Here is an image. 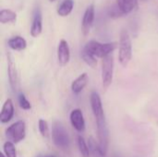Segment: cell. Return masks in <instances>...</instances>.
<instances>
[{"mask_svg":"<svg viewBox=\"0 0 158 157\" xmlns=\"http://www.w3.org/2000/svg\"><path fill=\"white\" fill-rule=\"evenodd\" d=\"M132 57V44L130 33L127 30H122L118 43V60L122 67L126 68Z\"/></svg>","mask_w":158,"mask_h":157,"instance_id":"obj_1","label":"cell"},{"mask_svg":"<svg viewBox=\"0 0 158 157\" xmlns=\"http://www.w3.org/2000/svg\"><path fill=\"white\" fill-rule=\"evenodd\" d=\"M116 48H117V43H100L94 40L89 41L84 46L85 50L90 52L94 56L100 58H103L112 54Z\"/></svg>","mask_w":158,"mask_h":157,"instance_id":"obj_2","label":"cell"},{"mask_svg":"<svg viewBox=\"0 0 158 157\" xmlns=\"http://www.w3.org/2000/svg\"><path fill=\"white\" fill-rule=\"evenodd\" d=\"M52 138L55 145L62 150L69 146L70 140L67 129L60 121H56L52 127Z\"/></svg>","mask_w":158,"mask_h":157,"instance_id":"obj_3","label":"cell"},{"mask_svg":"<svg viewBox=\"0 0 158 157\" xmlns=\"http://www.w3.org/2000/svg\"><path fill=\"white\" fill-rule=\"evenodd\" d=\"M7 141L14 144L19 143L26 137V124L23 120H18L10 125L5 131Z\"/></svg>","mask_w":158,"mask_h":157,"instance_id":"obj_4","label":"cell"},{"mask_svg":"<svg viewBox=\"0 0 158 157\" xmlns=\"http://www.w3.org/2000/svg\"><path fill=\"white\" fill-rule=\"evenodd\" d=\"M114 73V56L112 54L102 58V85L107 89L113 81Z\"/></svg>","mask_w":158,"mask_h":157,"instance_id":"obj_5","label":"cell"},{"mask_svg":"<svg viewBox=\"0 0 158 157\" xmlns=\"http://www.w3.org/2000/svg\"><path fill=\"white\" fill-rule=\"evenodd\" d=\"M6 62H7V74H8V81L11 89L14 92L18 91L19 88V76L16 68V64L13 61V58L9 52H6Z\"/></svg>","mask_w":158,"mask_h":157,"instance_id":"obj_6","label":"cell"},{"mask_svg":"<svg viewBox=\"0 0 158 157\" xmlns=\"http://www.w3.org/2000/svg\"><path fill=\"white\" fill-rule=\"evenodd\" d=\"M94 16H95L94 5L91 4L90 6H87L85 12L83 14V18H82L81 28H82V32L84 35H87L90 32V30L94 21Z\"/></svg>","mask_w":158,"mask_h":157,"instance_id":"obj_7","label":"cell"},{"mask_svg":"<svg viewBox=\"0 0 158 157\" xmlns=\"http://www.w3.org/2000/svg\"><path fill=\"white\" fill-rule=\"evenodd\" d=\"M90 103H91V107L93 114L94 116V118H100L105 117V112L102 105V100L98 93L93 92L90 96Z\"/></svg>","mask_w":158,"mask_h":157,"instance_id":"obj_8","label":"cell"},{"mask_svg":"<svg viewBox=\"0 0 158 157\" xmlns=\"http://www.w3.org/2000/svg\"><path fill=\"white\" fill-rule=\"evenodd\" d=\"M69 120H70L71 126L78 132H83L85 130V120L83 118L82 111L81 109L77 108V109L72 110L69 115Z\"/></svg>","mask_w":158,"mask_h":157,"instance_id":"obj_9","label":"cell"},{"mask_svg":"<svg viewBox=\"0 0 158 157\" xmlns=\"http://www.w3.org/2000/svg\"><path fill=\"white\" fill-rule=\"evenodd\" d=\"M70 59V50L69 43L66 40H61L57 46V60L58 64L62 67L66 66Z\"/></svg>","mask_w":158,"mask_h":157,"instance_id":"obj_10","label":"cell"},{"mask_svg":"<svg viewBox=\"0 0 158 157\" xmlns=\"http://www.w3.org/2000/svg\"><path fill=\"white\" fill-rule=\"evenodd\" d=\"M14 105L11 99H6L3 105L1 113H0V122L2 124L8 123L14 117Z\"/></svg>","mask_w":158,"mask_h":157,"instance_id":"obj_11","label":"cell"},{"mask_svg":"<svg viewBox=\"0 0 158 157\" xmlns=\"http://www.w3.org/2000/svg\"><path fill=\"white\" fill-rule=\"evenodd\" d=\"M43 31V18L42 13L39 9H37L34 13L32 23L31 26V35L34 38L38 37Z\"/></svg>","mask_w":158,"mask_h":157,"instance_id":"obj_12","label":"cell"},{"mask_svg":"<svg viewBox=\"0 0 158 157\" xmlns=\"http://www.w3.org/2000/svg\"><path fill=\"white\" fill-rule=\"evenodd\" d=\"M89 81V77L86 72L81 73L76 80H74L71 83V91L75 94H79L87 85Z\"/></svg>","mask_w":158,"mask_h":157,"instance_id":"obj_13","label":"cell"},{"mask_svg":"<svg viewBox=\"0 0 158 157\" xmlns=\"http://www.w3.org/2000/svg\"><path fill=\"white\" fill-rule=\"evenodd\" d=\"M117 6L124 14H129L133 11L138 6V0H116Z\"/></svg>","mask_w":158,"mask_h":157,"instance_id":"obj_14","label":"cell"},{"mask_svg":"<svg viewBox=\"0 0 158 157\" xmlns=\"http://www.w3.org/2000/svg\"><path fill=\"white\" fill-rule=\"evenodd\" d=\"M7 45L9 48L15 51H22L27 47V42L22 36H14L7 41Z\"/></svg>","mask_w":158,"mask_h":157,"instance_id":"obj_15","label":"cell"},{"mask_svg":"<svg viewBox=\"0 0 158 157\" xmlns=\"http://www.w3.org/2000/svg\"><path fill=\"white\" fill-rule=\"evenodd\" d=\"M73 7H74L73 0H63V2L58 6L56 13L60 17H67L72 12Z\"/></svg>","mask_w":158,"mask_h":157,"instance_id":"obj_16","label":"cell"},{"mask_svg":"<svg viewBox=\"0 0 158 157\" xmlns=\"http://www.w3.org/2000/svg\"><path fill=\"white\" fill-rule=\"evenodd\" d=\"M17 20V14L10 9H2L0 11V22L2 24L15 23Z\"/></svg>","mask_w":158,"mask_h":157,"instance_id":"obj_17","label":"cell"},{"mask_svg":"<svg viewBox=\"0 0 158 157\" xmlns=\"http://www.w3.org/2000/svg\"><path fill=\"white\" fill-rule=\"evenodd\" d=\"M81 58L83 59V61L91 68H95L97 66V60H96V56H94V55H92L90 52H88L87 50H85L84 48L81 51Z\"/></svg>","mask_w":158,"mask_h":157,"instance_id":"obj_18","label":"cell"},{"mask_svg":"<svg viewBox=\"0 0 158 157\" xmlns=\"http://www.w3.org/2000/svg\"><path fill=\"white\" fill-rule=\"evenodd\" d=\"M77 143H78L79 151H80V153H81V156L90 157L89 147H88V144L86 143L85 140H84L81 136H79V137H78V140H77Z\"/></svg>","mask_w":158,"mask_h":157,"instance_id":"obj_19","label":"cell"},{"mask_svg":"<svg viewBox=\"0 0 158 157\" xmlns=\"http://www.w3.org/2000/svg\"><path fill=\"white\" fill-rule=\"evenodd\" d=\"M38 129H39V132L43 138H45V139L49 138L50 130H49V126H48V123L46 120L40 118L38 121Z\"/></svg>","mask_w":158,"mask_h":157,"instance_id":"obj_20","label":"cell"},{"mask_svg":"<svg viewBox=\"0 0 158 157\" xmlns=\"http://www.w3.org/2000/svg\"><path fill=\"white\" fill-rule=\"evenodd\" d=\"M3 149H4V154L6 157H17V151L13 143L9 141L6 142L4 143Z\"/></svg>","mask_w":158,"mask_h":157,"instance_id":"obj_21","label":"cell"},{"mask_svg":"<svg viewBox=\"0 0 158 157\" xmlns=\"http://www.w3.org/2000/svg\"><path fill=\"white\" fill-rule=\"evenodd\" d=\"M19 105L20 108L23 110H30L31 108V103L28 101L27 97L23 93H20L19 95Z\"/></svg>","mask_w":158,"mask_h":157,"instance_id":"obj_22","label":"cell"},{"mask_svg":"<svg viewBox=\"0 0 158 157\" xmlns=\"http://www.w3.org/2000/svg\"><path fill=\"white\" fill-rule=\"evenodd\" d=\"M1 157H6V155H5L4 153H1Z\"/></svg>","mask_w":158,"mask_h":157,"instance_id":"obj_23","label":"cell"},{"mask_svg":"<svg viewBox=\"0 0 158 157\" xmlns=\"http://www.w3.org/2000/svg\"><path fill=\"white\" fill-rule=\"evenodd\" d=\"M50 2H54V1H56V0H49Z\"/></svg>","mask_w":158,"mask_h":157,"instance_id":"obj_24","label":"cell"},{"mask_svg":"<svg viewBox=\"0 0 158 157\" xmlns=\"http://www.w3.org/2000/svg\"><path fill=\"white\" fill-rule=\"evenodd\" d=\"M38 157H46V156H43V155H39Z\"/></svg>","mask_w":158,"mask_h":157,"instance_id":"obj_25","label":"cell"},{"mask_svg":"<svg viewBox=\"0 0 158 157\" xmlns=\"http://www.w3.org/2000/svg\"><path fill=\"white\" fill-rule=\"evenodd\" d=\"M48 157H56V156H54V155H51V156H48Z\"/></svg>","mask_w":158,"mask_h":157,"instance_id":"obj_26","label":"cell"}]
</instances>
